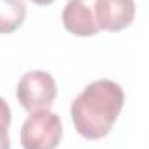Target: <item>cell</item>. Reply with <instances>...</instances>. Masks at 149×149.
<instances>
[{
    "mask_svg": "<svg viewBox=\"0 0 149 149\" xmlns=\"http://www.w3.org/2000/svg\"><path fill=\"white\" fill-rule=\"evenodd\" d=\"M123 88L113 80H95L71 102V120L76 132L90 141L109 134L123 108Z\"/></svg>",
    "mask_w": 149,
    "mask_h": 149,
    "instance_id": "1",
    "label": "cell"
},
{
    "mask_svg": "<svg viewBox=\"0 0 149 149\" xmlns=\"http://www.w3.org/2000/svg\"><path fill=\"white\" fill-rule=\"evenodd\" d=\"M61 137V118L49 109L33 111L21 128V144L24 149H56Z\"/></svg>",
    "mask_w": 149,
    "mask_h": 149,
    "instance_id": "2",
    "label": "cell"
},
{
    "mask_svg": "<svg viewBox=\"0 0 149 149\" xmlns=\"http://www.w3.org/2000/svg\"><path fill=\"white\" fill-rule=\"evenodd\" d=\"M16 95L26 111L33 113L49 109L57 95V85L52 74H49L47 71H28L19 80Z\"/></svg>",
    "mask_w": 149,
    "mask_h": 149,
    "instance_id": "3",
    "label": "cell"
},
{
    "mask_svg": "<svg viewBox=\"0 0 149 149\" xmlns=\"http://www.w3.org/2000/svg\"><path fill=\"white\" fill-rule=\"evenodd\" d=\"M64 28L76 37H92L101 28L95 17V0H68L63 10Z\"/></svg>",
    "mask_w": 149,
    "mask_h": 149,
    "instance_id": "4",
    "label": "cell"
},
{
    "mask_svg": "<svg viewBox=\"0 0 149 149\" xmlns=\"http://www.w3.org/2000/svg\"><path fill=\"white\" fill-rule=\"evenodd\" d=\"M95 17L101 30L120 31L135 17L134 0H95Z\"/></svg>",
    "mask_w": 149,
    "mask_h": 149,
    "instance_id": "5",
    "label": "cell"
},
{
    "mask_svg": "<svg viewBox=\"0 0 149 149\" xmlns=\"http://www.w3.org/2000/svg\"><path fill=\"white\" fill-rule=\"evenodd\" d=\"M26 17L23 0H0V35L16 31Z\"/></svg>",
    "mask_w": 149,
    "mask_h": 149,
    "instance_id": "6",
    "label": "cell"
},
{
    "mask_svg": "<svg viewBox=\"0 0 149 149\" xmlns=\"http://www.w3.org/2000/svg\"><path fill=\"white\" fill-rule=\"evenodd\" d=\"M10 125V108L9 104L0 97V128H9Z\"/></svg>",
    "mask_w": 149,
    "mask_h": 149,
    "instance_id": "7",
    "label": "cell"
},
{
    "mask_svg": "<svg viewBox=\"0 0 149 149\" xmlns=\"http://www.w3.org/2000/svg\"><path fill=\"white\" fill-rule=\"evenodd\" d=\"M0 149H10V141H9V134L5 128H0Z\"/></svg>",
    "mask_w": 149,
    "mask_h": 149,
    "instance_id": "8",
    "label": "cell"
},
{
    "mask_svg": "<svg viewBox=\"0 0 149 149\" xmlns=\"http://www.w3.org/2000/svg\"><path fill=\"white\" fill-rule=\"evenodd\" d=\"M33 3H37V5H49V3H52L54 0H31Z\"/></svg>",
    "mask_w": 149,
    "mask_h": 149,
    "instance_id": "9",
    "label": "cell"
}]
</instances>
